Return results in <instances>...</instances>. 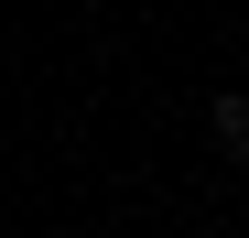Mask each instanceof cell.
Wrapping results in <instances>:
<instances>
[{
    "label": "cell",
    "mask_w": 249,
    "mask_h": 238,
    "mask_svg": "<svg viewBox=\"0 0 249 238\" xmlns=\"http://www.w3.org/2000/svg\"><path fill=\"white\" fill-rule=\"evenodd\" d=\"M174 238H195V227H174Z\"/></svg>",
    "instance_id": "obj_2"
},
{
    "label": "cell",
    "mask_w": 249,
    "mask_h": 238,
    "mask_svg": "<svg viewBox=\"0 0 249 238\" xmlns=\"http://www.w3.org/2000/svg\"><path fill=\"white\" fill-rule=\"evenodd\" d=\"M206 130H217V152H228V163L249 173V98H238V87H228L217 108H206Z\"/></svg>",
    "instance_id": "obj_1"
}]
</instances>
